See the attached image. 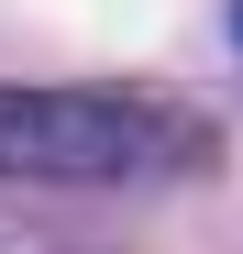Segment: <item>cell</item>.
Here are the masks:
<instances>
[{
    "label": "cell",
    "instance_id": "7a4b0ae2",
    "mask_svg": "<svg viewBox=\"0 0 243 254\" xmlns=\"http://www.w3.org/2000/svg\"><path fill=\"white\" fill-rule=\"evenodd\" d=\"M232 33H243V0H232Z\"/></svg>",
    "mask_w": 243,
    "mask_h": 254
},
{
    "label": "cell",
    "instance_id": "6da1fadb",
    "mask_svg": "<svg viewBox=\"0 0 243 254\" xmlns=\"http://www.w3.org/2000/svg\"><path fill=\"white\" fill-rule=\"evenodd\" d=\"M210 166V133L177 100H122V89H11L0 77V177L22 188H166Z\"/></svg>",
    "mask_w": 243,
    "mask_h": 254
}]
</instances>
